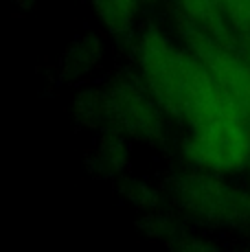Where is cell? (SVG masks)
Listing matches in <instances>:
<instances>
[{
    "instance_id": "cell-1",
    "label": "cell",
    "mask_w": 250,
    "mask_h": 252,
    "mask_svg": "<svg viewBox=\"0 0 250 252\" xmlns=\"http://www.w3.org/2000/svg\"><path fill=\"white\" fill-rule=\"evenodd\" d=\"M191 134L185 143L187 156L211 171H235L250 160V121L224 103L189 121Z\"/></svg>"
},
{
    "instance_id": "cell-2",
    "label": "cell",
    "mask_w": 250,
    "mask_h": 252,
    "mask_svg": "<svg viewBox=\"0 0 250 252\" xmlns=\"http://www.w3.org/2000/svg\"><path fill=\"white\" fill-rule=\"evenodd\" d=\"M136 60L143 81L154 101L165 112L182 119L191 81L193 53L180 51L167 35L150 29L138 40Z\"/></svg>"
},
{
    "instance_id": "cell-4",
    "label": "cell",
    "mask_w": 250,
    "mask_h": 252,
    "mask_svg": "<svg viewBox=\"0 0 250 252\" xmlns=\"http://www.w3.org/2000/svg\"><path fill=\"white\" fill-rule=\"evenodd\" d=\"M180 11L185 13L187 22L198 27L200 31L209 33L211 37L224 40L228 35L230 29L228 20L224 18L222 9H219L218 0H176Z\"/></svg>"
},
{
    "instance_id": "cell-7",
    "label": "cell",
    "mask_w": 250,
    "mask_h": 252,
    "mask_svg": "<svg viewBox=\"0 0 250 252\" xmlns=\"http://www.w3.org/2000/svg\"><path fill=\"white\" fill-rule=\"evenodd\" d=\"M233 31L250 33V0H218Z\"/></svg>"
},
{
    "instance_id": "cell-9",
    "label": "cell",
    "mask_w": 250,
    "mask_h": 252,
    "mask_svg": "<svg viewBox=\"0 0 250 252\" xmlns=\"http://www.w3.org/2000/svg\"><path fill=\"white\" fill-rule=\"evenodd\" d=\"M248 53H250V44H248Z\"/></svg>"
},
{
    "instance_id": "cell-3",
    "label": "cell",
    "mask_w": 250,
    "mask_h": 252,
    "mask_svg": "<svg viewBox=\"0 0 250 252\" xmlns=\"http://www.w3.org/2000/svg\"><path fill=\"white\" fill-rule=\"evenodd\" d=\"M185 24L189 51L213 72V77L235 103V108L250 121V62L226 46L224 40L211 37L209 33L200 31L189 22Z\"/></svg>"
},
{
    "instance_id": "cell-10",
    "label": "cell",
    "mask_w": 250,
    "mask_h": 252,
    "mask_svg": "<svg viewBox=\"0 0 250 252\" xmlns=\"http://www.w3.org/2000/svg\"><path fill=\"white\" fill-rule=\"evenodd\" d=\"M248 164H250V160H248Z\"/></svg>"
},
{
    "instance_id": "cell-8",
    "label": "cell",
    "mask_w": 250,
    "mask_h": 252,
    "mask_svg": "<svg viewBox=\"0 0 250 252\" xmlns=\"http://www.w3.org/2000/svg\"><path fill=\"white\" fill-rule=\"evenodd\" d=\"M16 2H18V4H31L33 0H16Z\"/></svg>"
},
{
    "instance_id": "cell-5",
    "label": "cell",
    "mask_w": 250,
    "mask_h": 252,
    "mask_svg": "<svg viewBox=\"0 0 250 252\" xmlns=\"http://www.w3.org/2000/svg\"><path fill=\"white\" fill-rule=\"evenodd\" d=\"M147 0H93L97 16L112 33H125L132 29L138 9Z\"/></svg>"
},
{
    "instance_id": "cell-6",
    "label": "cell",
    "mask_w": 250,
    "mask_h": 252,
    "mask_svg": "<svg viewBox=\"0 0 250 252\" xmlns=\"http://www.w3.org/2000/svg\"><path fill=\"white\" fill-rule=\"evenodd\" d=\"M119 110H121L123 123H127V127L136 132L138 136H145L150 132H156V127H160V121H156V116L145 105V101L138 99V92L123 90Z\"/></svg>"
}]
</instances>
